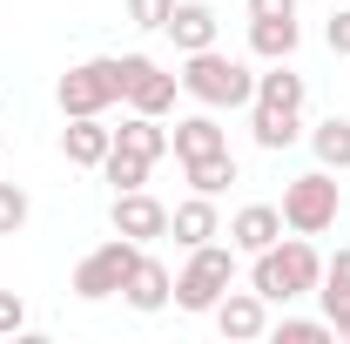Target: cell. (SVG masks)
<instances>
[{
    "label": "cell",
    "mask_w": 350,
    "mask_h": 344,
    "mask_svg": "<svg viewBox=\"0 0 350 344\" xmlns=\"http://www.w3.org/2000/svg\"><path fill=\"white\" fill-rule=\"evenodd\" d=\"M317 284H323V257H317V243L297 236V230L250 257V291L269 297V304H297V297H310Z\"/></svg>",
    "instance_id": "6da1fadb"
},
{
    "label": "cell",
    "mask_w": 350,
    "mask_h": 344,
    "mask_svg": "<svg viewBox=\"0 0 350 344\" xmlns=\"http://www.w3.org/2000/svg\"><path fill=\"white\" fill-rule=\"evenodd\" d=\"M182 95H189V101H202V108H250L256 75H250L236 54L202 47V54H182Z\"/></svg>",
    "instance_id": "7a4b0ae2"
},
{
    "label": "cell",
    "mask_w": 350,
    "mask_h": 344,
    "mask_svg": "<svg viewBox=\"0 0 350 344\" xmlns=\"http://www.w3.org/2000/svg\"><path fill=\"white\" fill-rule=\"evenodd\" d=\"M283 230H297V236H323V230H337V210H344V182H337V169H304L283 182Z\"/></svg>",
    "instance_id": "3957f363"
},
{
    "label": "cell",
    "mask_w": 350,
    "mask_h": 344,
    "mask_svg": "<svg viewBox=\"0 0 350 344\" xmlns=\"http://www.w3.org/2000/svg\"><path fill=\"white\" fill-rule=\"evenodd\" d=\"M236 243H202V250H189V263L175 270V310H216L222 304V291L236 284Z\"/></svg>",
    "instance_id": "277c9868"
},
{
    "label": "cell",
    "mask_w": 350,
    "mask_h": 344,
    "mask_svg": "<svg viewBox=\"0 0 350 344\" xmlns=\"http://www.w3.org/2000/svg\"><path fill=\"white\" fill-rule=\"evenodd\" d=\"M61 115H108L122 101V54H94V61H75L61 88H54Z\"/></svg>",
    "instance_id": "5b68a950"
},
{
    "label": "cell",
    "mask_w": 350,
    "mask_h": 344,
    "mask_svg": "<svg viewBox=\"0 0 350 344\" xmlns=\"http://www.w3.org/2000/svg\"><path fill=\"white\" fill-rule=\"evenodd\" d=\"M142 263V243H129V236H108V243H94L81 263H75V297L81 304H101V297H122V284H129V270Z\"/></svg>",
    "instance_id": "8992f818"
},
{
    "label": "cell",
    "mask_w": 350,
    "mask_h": 344,
    "mask_svg": "<svg viewBox=\"0 0 350 344\" xmlns=\"http://www.w3.org/2000/svg\"><path fill=\"white\" fill-rule=\"evenodd\" d=\"M175 95H182V75H169L155 54H122V101L135 115H169Z\"/></svg>",
    "instance_id": "52a82bcc"
},
{
    "label": "cell",
    "mask_w": 350,
    "mask_h": 344,
    "mask_svg": "<svg viewBox=\"0 0 350 344\" xmlns=\"http://www.w3.org/2000/svg\"><path fill=\"white\" fill-rule=\"evenodd\" d=\"M115 236H129V243H155V236H169V203L162 196H148V189H115Z\"/></svg>",
    "instance_id": "ba28073f"
},
{
    "label": "cell",
    "mask_w": 350,
    "mask_h": 344,
    "mask_svg": "<svg viewBox=\"0 0 350 344\" xmlns=\"http://www.w3.org/2000/svg\"><path fill=\"white\" fill-rule=\"evenodd\" d=\"M216 317V331L222 338H236V344H250V338H269V297H256V291H222V304L209 310Z\"/></svg>",
    "instance_id": "9c48e42d"
},
{
    "label": "cell",
    "mask_w": 350,
    "mask_h": 344,
    "mask_svg": "<svg viewBox=\"0 0 350 344\" xmlns=\"http://www.w3.org/2000/svg\"><path fill=\"white\" fill-rule=\"evenodd\" d=\"M122 297H129V310H142V317L169 310V304H175V270H169L162 257H148V250H142V263H135L129 284H122Z\"/></svg>",
    "instance_id": "30bf717a"
},
{
    "label": "cell",
    "mask_w": 350,
    "mask_h": 344,
    "mask_svg": "<svg viewBox=\"0 0 350 344\" xmlns=\"http://www.w3.org/2000/svg\"><path fill=\"white\" fill-rule=\"evenodd\" d=\"M175 41V54H202V47H216L222 34V21H216V7L209 0H175V14H169V27H162Z\"/></svg>",
    "instance_id": "8fae6325"
},
{
    "label": "cell",
    "mask_w": 350,
    "mask_h": 344,
    "mask_svg": "<svg viewBox=\"0 0 350 344\" xmlns=\"http://www.w3.org/2000/svg\"><path fill=\"white\" fill-rule=\"evenodd\" d=\"M169 236L182 250H202V243H216L222 236V216H216V196H182L169 210Z\"/></svg>",
    "instance_id": "7c38bea8"
},
{
    "label": "cell",
    "mask_w": 350,
    "mask_h": 344,
    "mask_svg": "<svg viewBox=\"0 0 350 344\" xmlns=\"http://www.w3.org/2000/svg\"><path fill=\"white\" fill-rule=\"evenodd\" d=\"M108 149H115V129H108L101 115H68V129H61V156H68L75 169H101Z\"/></svg>",
    "instance_id": "4fadbf2b"
},
{
    "label": "cell",
    "mask_w": 350,
    "mask_h": 344,
    "mask_svg": "<svg viewBox=\"0 0 350 344\" xmlns=\"http://www.w3.org/2000/svg\"><path fill=\"white\" fill-rule=\"evenodd\" d=\"M276 236H283V210H276V203H243V210L229 216V243H236L243 257L269 250Z\"/></svg>",
    "instance_id": "5bb4252c"
},
{
    "label": "cell",
    "mask_w": 350,
    "mask_h": 344,
    "mask_svg": "<svg viewBox=\"0 0 350 344\" xmlns=\"http://www.w3.org/2000/svg\"><path fill=\"white\" fill-rule=\"evenodd\" d=\"M169 149H175V162H202V156L229 149V135H222L216 108H202V115H182V122L169 129Z\"/></svg>",
    "instance_id": "9a60e30c"
},
{
    "label": "cell",
    "mask_w": 350,
    "mask_h": 344,
    "mask_svg": "<svg viewBox=\"0 0 350 344\" xmlns=\"http://www.w3.org/2000/svg\"><path fill=\"white\" fill-rule=\"evenodd\" d=\"M297 41H304L297 14H256V21H250V54H256V61H290Z\"/></svg>",
    "instance_id": "2e32d148"
},
{
    "label": "cell",
    "mask_w": 350,
    "mask_h": 344,
    "mask_svg": "<svg viewBox=\"0 0 350 344\" xmlns=\"http://www.w3.org/2000/svg\"><path fill=\"white\" fill-rule=\"evenodd\" d=\"M250 135H256V149L283 156V149H297L304 122H297V108H262V101H250Z\"/></svg>",
    "instance_id": "e0dca14e"
},
{
    "label": "cell",
    "mask_w": 350,
    "mask_h": 344,
    "mask_svg": "<svg viewBox=\"0 0 350 344\" xmlns=\"http://www.w3.org/2000/svg\"><path fill=\"white\" fill-rule=\"evenodd\" d=\"M304 75H297V68H290V61H269V75H256V95H250V101H262V108H297V115H304Z\"/></svg>",
    "instance_id": "ac0fdd59"
},
{
    "label": "cell",
    "mask_w": 350,
    "mask_h": 344,
    "mask_svg": "<svg viewBox=\"0 0 350 344\" xmlns=\"http://www.w3.org/2000/svg\"><path fill=\"white\" fill-rule=\"evenodd\" d=\"M310 156L323 162V169H350V115H323L317 129H310Z\"/></svg>",
    "instance_id": "d6986e66"
},
{
    "label": "cell",
    "mask_w": 350,
    "mask_h": 344,
    "mask_svg": "<svg viewBox=\"0 0 350 344\" xmlns=\"http://www.w3.org/2000/svg\"><path fill=\"white\" fill-rule=\"evenodd\" d=\"M115 142L135 149V156H148V162H162V156H169V129H162V115H129V122L115 129Z\"/></svg>",
    "instance_id": "ffe728a7"
},
{
    "label": "cell",
    "mask_w": 350,
    "mask_h": 344,
    "mask_svg": "<svg viewBox=\"0 0 350 344\" xmlns=\"http://www.w3.org/2000/svg\"><path fill=\"white\" fill-rule=\"evenodd\" d=\"M182 175H189V189H196V196H222V189L236 182V156L216 149V156H202V162H182Z\"/></svg>",
    "instance_id": "44dd1931"
},
{
    "label": "cell",
    "mask_w": 350,
    "mask_h": 344,
    "mask_svg": "<svg viewBox=\"0 0 350 344\" xmlns=\"http://www.w3.org/2000/svg\"><path fill=\"white\" fill-rule=\"evenodd\" d=\"M148 169H155V162L135 156V149H122V142L101 156V182H115V189H148Z\"/></svg>",
    "instance_id": "7402d4cb"
},
{
    "label": "cell",
    "mask_w": 350,
    "mask_h": 344,
    "mask_svg": "<svg viewBox=\"0 0 350 344\" xmlns=\"http://www.w3.org/2000/svg\"><path fill=\"white\" fill-rule=\"evenodd\" d=\"M269 338L276 344H323V338H337V331H330V317H276Z\"/></svg>",
    "instance_id": "603a6c76"
},
{
    "label": "cell",
    "mask_w": 350,
    "mask_h": 344,
    "mask_svg": "<svg viewBox=\"0 0 350 344\" xmlns=\"http://www.w3.org/2000/svg\"><path fill=\"white\" fill-rule=\"evenodd\" d=\"M317 297H323V310H337V304H350V250H337V257H323V284H317Z\"/></svg>",
    "instance_id": "cb8c5ba5"
},
{
    "label": "cell",
    "mask_w": 350,
    "mask_h": 344,
    "mask_svg": "<svg viewBox=\"0 0 350 344\" xmlns=\"http://www.w3.org/2000/svg\"><path fill=\"white\" fill-rule=\"evenodd\" d=\"M27 216H34L27 189H21V182H0V236H21V230H27Z\"/></svg>",
    "instance_id": "d4e9b609"
},
{
    "label": "cell",
    "mask_w": 350,
    "mask_h": 344,
    "mask_svg": "<svg viewBox=\"0 0 350 344\" xmlns=\"http://www.w3.org/2000/svg\"><path fill=\"white\" fill-rule=\"evenodd\" d=\"M169 14H175V0H129V21L142 27V34H162Z\"/></svg>",
    "instance_id": "484cf974"
},
{
    "label": "cell",
    "mask_w": 350,
    "mask_h": 344,
    "mask_svg": "<svg viewBox=\"0 0 350 344\" xmlns=\"http://www.w3.org/2000/svg\"><path fill=\"white\" fill-rule=\"evenodd\" d=\"M14 331H27V304L21 291H0V338H14Z\"/></svg>",
    "instance_id": "4316f807"
},
{
    "label": "cell",
    "mask_w": 350,
    "mask_h": 344,
    "mask_svg": "<svg viewBox=\"0 0 350 344\" xmlns=\"http://www.w3.org/2000/svg\"><path fill=\"white\" fill-rule=\"evenodd\" d=\"M323 41H330V54H337V61H350V7H337V14H330Z\"/></svg>",
    "instance_id": "83f0119b"
},
{
    "label": "cell",
    "mask_w": 350,
    "mask_h": 344,
    "mask_svg": "<svg viewBox=\"0 0 350 344\" xmlns=\"http://www.w3.org/2000/svg\"><path fill=\"white\" fill-rule=\"evenodd\" d=\"M256 14H297V0H250V21Z\"/></svg>",
    "instance_id": "f1b7e54d"
},
{
    "label": "cell",
    "mask_w": 350,
    "mask_h": 344,
    "mask_svg": "<svg viewBox=\"0 0 350 344\" xmlns=\"http://www.w3.org/2000/svg\"><path fill=\"white\" fill-rule=\"evenodd\" d=\"M323 317H330V331H337V338H350V304H337V310H323Z\"/></svg>",
    "instance_id": "f546056e"
}]
</instances>
